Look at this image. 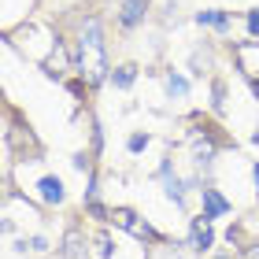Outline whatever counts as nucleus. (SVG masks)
I'll list each match as a JSON object with an SVG mask.
<instances>
[{
	"mask_svg": "<svg viewBox=\"0 0 259 259\" xmlns=\"http://www.w3.org/2000/svg\"><path fill=\"white\" fill-rule=\"evenodd\" d=\"M104 70H108V60H104L100 22L89 19L85 22V33H81V41H78V74L85 78L89 85H97V81H104Z\"/></svg>",
	"mask_w": 259,
	"mask_h": 259,
	"instance_id": "nucleus-1",
	"label": "nucleus"
},
{
	"mask_svg": "<svg viewBox=\"0 0 259 259\" xmlns=\"http://www.w3.org/2000/svg\"><path fill=\"white\" fill-rule=\"evenodd\" d=\"M108 222H115V226H122V230H130V233H137V237L156 241V230H152L148 222H137V215H134L130 207H115L111 215H108Z\"/></svg>",
	"mask_w": 259,
	"mask_h": 259,
	"instance_id": "nucleus-2",
	"label": "nucleus"
},
{
	"mask_svg": "<svg viewBox=\"0 0 259 259\" xmlns=\"http://www.w3.org/2000/svg\"><path fill=\"white\" fill-rule=\"evenodd\" d=\"M211 241H215V233H211V219L207 215L193 219V244H196V248H211Z\"/></svg>",
	"mask_w": 259,
	"mask_h": 259,
	"instance_id": "nucleus-3",
	"label": "nucleus"
},
{
	"mask_svg": "<svg viewBox=\"0 0 259 259\" xmlns=\"http://www.w3.org/2000/svg\"><path fill=\"white\" fill-rule=\"evenodd\" d=\"M226 211H230L226 200H222L215 189H204V215L207 219H219V215H226Z\"/></svg>",
	"mask_w": 259,
	"mask_h": 259,
	"instance_id": "nucleus-4",
	"label": "nucleus"
},
{
	"mask_svg": "<svg viewBox=\"0 0 259 259\" xmlns=\"http://www.w3.org/2000/svg\"><path fill=\"white\" fill-rule=\"evenodd\" d=\"M37 189H41V200H45V204H60V200H63V182H60V178H41Z\"/></svg>",
	"mask_w": 259,
	"mask_h": 259,
	"instance_id": "nucleus-5",
	"label": "nucleus"
},
{
	"mask_svg": "<svg viewBox=\"0 0 259 259\" xmlns=\"http://www.w3.org/2000/svg\"><path fill=\"white\" fill-rule=\"evenodd\" d=\"M141 15H145V0H122V22L126 26L141 22Z\"/></svg>",
	"mask_w": 259,
	"mask_h": 259,
	"instance_id": "nucleus-6",
	"label": "nucleus"
},
{
	"mask_svg": "<svg viewBox=\"0 0 259 259\" xmlns=\"http://www.w3.org/2000/svg\"><path fill=\"white\" fill-rule=\"evenodd\" d=\"M163 178H167V196L174 200V204H182V182L170 174V163H163Z\"/></svg>",
	"mask_w": 259,
	"mask_h": 259,
	"instance_id": "nucleus-7",
	"label": "nucleus"
},
{
	"mask_svg": "<svg viewBox=\"0 0 259 259\" xmlns=\"http://www.w3.org/2000/svg\"><path fill=\"white\" fill-rule=\"evenodd\" d=\"M196 22H211V26H219V30H226L230 26V15L226 11H200Z\"/></svg>",
	"mask_w": 259,
	"mask_h": 259,
	"instance_id": "nucleus-8",
	"label": "nucleus"
},
{
	"mask_svg": "<svg viewBox=\"0 0 259 259\" xmlns=\"http://www.w3.org/2000/svg\"><path fill=\"white\" fill-rule=\"evenodd\" d=\"M67 259H81V233L78 230L67 233Z\"/></svg>",
	"mask_w": 259,
	"mask_h": 259,
	"instance_id": "nucleus-9",
	"label": "nucleus"
},
{
	"mask_svg": "<svg viewBox=\"0 0 259 259\" xmlns=\"http://www.w3.org/2000/svg\"><path fill=\"white\" fill-rule=\"evenodd\" d=\"M134 78H137L134 67H119V70H115V85H119V89H130V85H134Z\"/></svg>",
	"mask_w": 259,
	"mask_h": 259,
	"instance_id": "nucleus-10",
	"label": "nucleus"
},
{
	"mask_svg": "<svg viewBox=\"0 0 259 259\" xmlns=\"http://www.w3.org/2000/svg\"><path fill=\"white\" fill-rule=\"evenodd\" d=\"M167 85H170L174 97H185V89H189V85H185V78H178V74H170V78H167Z\"/></svg>",
	"mask_w": 259,
	"mask_h": 259,
	"instance_id": "nucleus-11",
	"label": "nucleus"
},
{
	"mask_svg": "<svg viewBox=\"0 0 259 259\" xmlns=\"http://www.w3.org/2000/svg\"><path fill=\"white\" fill-rule=\"evenodd\" d=\"M145 145H148V137H145V134H134V137H130V152H141Z\"/></svg>",
	"mask_w": 259,
	"mask_h": 259,
	"instance_id": "nucleus-12",
	"label": "nucleus"
},
{
	"mask_svg": "<svg viewBox=\"0 0 259 259\" xmlns=\"http://www.w3.org/2000/svg\"><path fill=\"white\" fill-rule=\"evenodd\" d=\"M248 30L259 37V8H255V11H248Z\"/></svg>",
	"mask_w": 259,
	"mask_h": 259,
	"instance_id": "nucleus-13",
	"label": "nucleus"
},
{
	"mask_svg": "<svg viewBox=\"0 0 259 259\" xmlns=\"http://www.w3.org/2000/svg\"><path fill=\"white\" fill-rule=\"evenodd\" d=\"M255 259H259V252H255Z\"/></svg>",
	"mask_w": 259,
	"mask_h": 259,
	"instance_id": "nucleus-14",
	"label": "nucleus"
}]
</instances>
